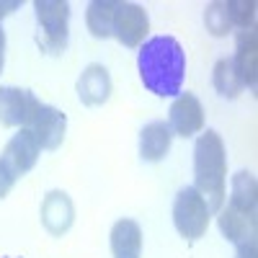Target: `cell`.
<instances>
[{
  "label": "cell",
  "instance_id": "cell-1",
  "mask_svg": "<svg viewBox=\"0 0 258 258\" xmlns=\"http://www.w3.org/2000/svg\"><path fill=\"white\" fill-rule=\"evenodd\" d=\"M137 68L142 85L160 98H176L183 93L186 52L173 36H150L140 47Z\"/></svg>",
  "mask_w": 258,
  "mask_h": 258
},
{
  "label": "cell",
  "instance_id": "cell-2",
  "mask_svg": "<svg viewBox=\"0 0 258 258\" xmlns=\"http://www.w3.org/2000/svg\"><path fill=\"white\" fill-rule=\"evenodd\" d=\"M194 188H197L209 212H220L227 197V150L222 137L207 129L194 145Z\"/></svg>",
  "mask_w": 258,
  "mask_h": 258
},
{
  "label": "cell",
  "instance_id": "cell-3",
  "mask_svg": "<svg viewBox=\"0 0 258 258\" xmlns=\"http://www.w3.org/2000/svg\"><path fill=\"white\" fill-rule=\"evenodd\" d=\"M34 11L41 31L39 44L52 54L64 52L70 36V3L68 0H36Z\"/></svg>",
  "mask_w": 258,
  "mask_h": 258
},
{
  "label": "cell",
  "instance_id": "cell-4",
  "mask_svg": "<svg viewBox=\"0 0 258 258\" xmlns=\"http://www.w3.org/2000/svg\"><path fill=\"white\" fill-rule=\"evenodd\" d=\"M209 220H212V212L204 197L194 186H183L173 202V225L178 235L186 240H199L209 227Z\"/></svg>",
  "mask_w": 258,
  "mask_h": 258
},
{
  "label": "cell",
  "instance_id": "cell-5",
  "mask_svg": "<svg viewBox=\"0 0 258 258\" xmlns=\"http://www.w3.org/2000/svg\"><path fill=\"white\" fill-rule=\"evenodd\" d=\"M39 106L41 101L31 91L13 88V85H0V126L24 129L39 111Z\"/></svg>",
  "mask_w": 258,
  "mask_h": 258
},
{
  "label": "cell",
  "instance_id": "cell-6",
  "mask_svg": "<svg viewBox=\"0 0 258 258\" xmlns=\"http://www.w3.org/2000/svg\"><path fill=\"white\" fill-rule=\"evenodd\" d=\"M168 129L173 137H194L204 129V106L194 93H178L168 111Z\"/></svg>",
  "mask_w": 258,
  "mask_h": 258
},
{
  "label": "cell",
  "instance_id": "cell-7",
  "mask_svg": "<svg viewBox=\"0 0 258 258\" xmlns=\"http://www.w3.org/2000/svg\"><path fill=\"white\" fill-rule=\"evenodd\" d=\"M147 31H150V18L142 6L119 3L116 16H114V36L119 39V44L137 49L147 41Z\"/></svg>",
  "mask_w": 258,
  "mask_h": 258
},
{
  "label": "cell",
  "instance_id": "cell-8",
  "mask_svg": "<svg viewBox=\"0 0 258 258\" xmlns=\"http://www.w3.org/2000/svg\"><path fill=\"white\" fill-rule=\"evenodd\" d=\"M24 129H29L34 135V140L39 142L41 150H57L64 140V132H68V116L59 109H54V106L41 103L39 111L34 114V119Z\"/></svg>",
  "mask_w": 258,
  "mask_h": 258
},
{
  "label": "cell",
  "instance_id": "cell-9",
  "mask_svg": "<svg viewBox=\"0 0 258 258\" xmlns=\"http://www.w3.org/2000/svg\"><path fill=\"white\" fill-rule=\"evenodd\" d=\"M39 155H41V147L34 140V135L29 132V129H18V135H13L8 140V145L3 147L0 160L13 170L16 178H21V176H26L29 170L36 165Z\"/></svg>",
  "mask_w": 258,
  "mask_h": 258
},
{
  "label": "cell",
  "instance_id": "cell-10",
  "mask_svg": "<svg viewBox=\"0 0 258 258\" xmlns=\"http://www.w3.org/2000/svg\"><path fill=\"white\" fill-rule=\"evenodd\" d=\"M39 217H41V225L47 227V232L59 238V235H64L75 222V204L64 191L54 188L44 197V202H41Z\"/></svg>",
  "mask_w": 258,
  "mask_h": 258
},
{
  "label": "cell",
  "instance_id": "cell-11",
  "mask_svg": "<svg viewBox=\"0 0 258 258\" xmlns=\"http://www.w3.org/2000/svg\"><path fill=\"white\" fill-rule=\"evenodd\" d=\"M78 96L85 106H103L111 98V75L103 64H88L78 78Z\"/></svg>",
  "mask_w": 258,
  "mask_h": 258
},
{
  "label": "cell",
  "instance_id": "cell-12",
  "mask_svg": "<svg viewBox=\"0 0 258 258\" xmlns=\"http://www.w3.org/2000/svg\"><path fill=\"white\" fill-rule=\"evenodd\" d=\"M217 225L222 238L230 243H243L248 238H255V225H258V214L243 212V209H235L230 204H222L217 212Z\"/></svg>",
  "mask_w": 258,
  "mask_h": 258
},
{
  "label": "cell",
  "instance_id": "cell-13",
  "mask_svg": "<svg viewBox=\"0 0 258 258\" xmlns=\"http://www.w3.org/2000/svg\"><path fill=\"white\" fill-rule=\"evenodd\" d=\"M230 59L235 64V73L240 75L243 85L255 91V73H258V36H255V29L238 34V39H235V54Z\"/></svg>",
  "mask_w": 258,
  "mask_h": 258
},
{
  "label": "cell",
  "instance_id": "cell-14",
  "mask_svg": "<svg viewBox=\"0 0 258 258\" xmlns=\"http://www.w3.org/2000/svg\"><path fill=\"white\" fill-rule=\"evenodd\" d=\"M173 142V132L168 129L165 121H150L140 132V158L147 163H160Z\"/></svg>",
  "mask_w": 258,
  "mask_h": 258
},
{
  "label": "cell",
  "instance_id": "cell-15",
  "mask_svg": "<svg viewBox=\"0 0 258 258\" xmlns=\"http://www.w3.org/2000/svg\"><path fill=\"white\" fill-rule=\"evenodd\" d=\"M111 255L114 258H142V227L135 220H119L111 227Z\"/></svg>",
  "mask_w": 258,
  "mask_h": 258
},
{
  "label": "cell",
  "instance_id": "cell-16",
  "mask_svg": "<svg viewBox=\"0 0 258 258\" xmlns=\"http://www.w3.org/2000/svg\"><path fill=\"white\" fill-rule=\"evenodd\" d=\"M230 207L258 214V183L250 170H240L230 181Z\"/></svg>",
  "mask_w": 258,
  "mask_h": 258
},
{
  "label": "cell",
  "instance_id": "cell-17",
  "mask_svg": "<svg viewBox=\"0 0 258 258\" xmlns=\"http://www.w3.org/2000/svg\"><path fill=\"white\" fill-rule=\"evenodd\" d=\"M119 8V0H93L85 11V24L96 39L114 36V16Z\"/></svg>",
  "mask_w": 258,
  "mask_h": 258
},
{
  "label": "cell",
  "instance_id": "cell-18",
  "mask_svg": "<svg viewBox=\"0 0 258 258\" xmlns=\"http://www.w3.org/2000/svg\"><path fill=\"white\" fill-rule=\"evenodd\" d=\"M212 83H214V88H217V93L222 98H238L245 88L240 75L235 73V64H232L230 57L217 59V64H214V70H212Z\"/></svg>",
  "mask_w": 258,
  "mask_h": 258
},
{
  "label": "cell",
  "instance_id": "cell-19",
  "mask_svg": "<svg viewBox=\"0 0 258 258\" xmlns=\"http://www.w3.org/2000/svg\"><path fill=\"white\" fill-rule=\"evenodd\" d=\"M204 24H207V31L212 36H227L230 29H232V21H230V13H227V6L222 0H214V3L207 6L204 11Z\"/></svg>",
  "mask_w": 258,
  "mask_h": 258
},
{
  "label": "cell",
  "instance_id": "cell-20",
  "mask_svg": "<svg viewBox=\"0 0 258 258\" xmlns=\"http://www.w3.org/2000/svg\"><path fill=\"white\" fill-rule=\"evenodd\" d=\"M227 13L232 26H238L240 31L255 29V3L253 0H227Z\"/></svg>",
  "mask_w": 258,
  "mask_h": 258
},
{
  "label": "cell",
  "instance_id": "cell-21",
  "mask_svg": "<svg viewBox=\"0 0 258 258\" xmlns=\"http://www.w3.org/2000/svg\"><path fill=\"white\" fill-rule=\"evenodd\" d=\"M16 176H13V170L3 163V160H0V199H6L8 197V194H11V188L16 186Z\"/></svg>",
  "mask_w": 258,
  "mask_h": 258
},
{
  "label": "cell",
  "instance_id": "cell-22",
  "mask_svg": "<svg viewBox=\"0 0 258 258\" xmlns=\"http://www.w3.org/2000/svg\"><path fill=\"white\" fill-rule=\"evenodd\" d=\"M235 258H258V243H255V238H248V240L238 243Z\"/></svg>",
  "mask_w": 258,
  "mask_h": 258
},
{
  "label": "cell",
  "instance_id": "cell-23",
  "mask_svg": "<svg viewBox=\"0 0 258 258\" xmlns=\"http://www.w3.org/2000/svg\"><path fill=\"white\" fill-rule=\"evenodd\" d=\"M21 3L18 0H0V18H6V16H11L16 8H18Z\"/></svg>",
  "mask_w": 258,
  "mask_h": 258
},
{
  "label": "cell",
  "instance_id": "cell-24",
  "mask_svg": "<svg viewBox=\"0 0 258 258\" xmlns=\"http://www.w3.org/2000/svg\"><path fill=\"white\" fill-rule=\"evenodd\" d=\"M3 64H6V31L0 26V73H3Z\"/></svg>",
  "mask_w": 258,
  "mask_h": 258
},
{
  "label": "cell",
  "instance_id": "cell-25",
  "mask_svg": "<svg viewBox=\"0 0 258 258\" xmlns=\"http://www.w3.org/2000/svg\"><path fill=\"white\" fill-rule=\"evenodd\" d=\"M0 258H6V255H0Z\"/></svg>",
  "mask_w": 258,
  "mask_h": 258
}]
</instances>
